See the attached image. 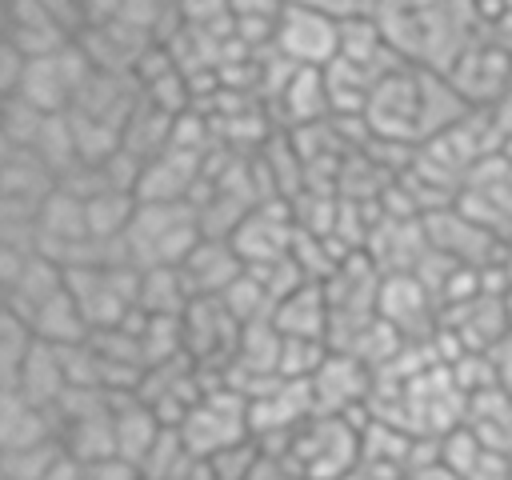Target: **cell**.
Instances as JSON below:
<instances>
[{"label":"cell","instance_id":"cell-6","mask_svg":"<svg viewBox=\"0 0 512 480\" xmlns=\"http://www.w3.org/2000/svg\"><path fill=\"white\" fill-rule=\"evenodd\" d=\"M56 436H60L56 408H44V404L28 400L24 392L4 388V400H0V444L4 448H28L40 440H56Z\"/></svg>","mask_w":512,"mask_h":480},{"label":"cell","instance_id":"cell-12","mask_svg":"<svg viewBox=\"0 0 512 480\" xmlns=\"http://www.w3.org/2000/svg\"><path fill=\"white\" fill-rule=\"evenodd\" d=\"M328 352H332L328 336H284L276 376L280 380H312L320 372V364L328 360Z\"/></svg>","mask_w":512,"mask_h":480},{"label":"cell","instance_id":"cell-16","mask_svg":"<svg viewBox=\"0 0 512 480\" xmlns=\"http://www.w3.org/2000/svg\"><path fill=\"white\" fill-rule=\"evenodd\" d=\"M248 480H304V476L296 472V464H292L288 456H280V452H264Z\"/></svg>","mask_w":512,"mask_h":480},{"label":"cell","instance_id":"cell-14","mask_svg":"<svg viewBox=\"0 0 512 480\" xmlns=\"http://www.w3.org/2000/svg\"><path fill=\"white\" fill-rule=\"evenodd\" d=\"M44 116L48 112L28 104L24 96H4V128H0L4 148H32L40 128H44Z\"/></svg>","mask_w":512,"mask_h":480},{"label":"cell","instance_id":"cell-5","mask_svg":"<svg viewBox=\"0 0 512 480\" xmlns=\"http://www.w3.org/2000/svg\"><path fill=\"white\" fill-rule=\"evenodd\" d=\"M248 264L240 260L236 244L224 240V236H200V244L180 260V272L192 288V296H224L228 284L244 272Z\"/></svg>","mask_w":512,"mask_h":480},{"label":"cell","instance_id":"cell-1","mask_svg":"<svg viewBox=\"0 0 512 480\" xmlns=\"http://www.w3.org/2000/svg\"><path fill=\"white\" fill-rule=\"evenodd\" d=\"M200 216L184 200H140L132 228L124 232L128 264H180L200 244Z\"/></svg>","mask_w":512,"mask_h":480},{"label":"cell","instance_id":"cell-11","mask_svg":"<svg viewBox=\"0 0 512 480\" xmlns=\"http://www.w3.org/2000/svg\"><path fill=\"white\" fill-rule=\"evenodd\" d=\"M64 440H40V444H28V448H4L0 452V468H4V480H44L60 456H64Z\"/></svg>","mask_w":512,"mask_h":480},{"label":"cell","instance_id":"cell-3","mask_svg":"<svg viewBox=\"0 0 512 480\" xmlns=\"http://www.w3.org/2000/svg\"><path fill=\"white\" fill-rule=\"evenodd\" d=\"M188 452L200 460V456H212L244 436H252V424H248V396L236 392V388H216V392H204L196 396V404L184 412V420L176 424Z\"/></svg>","mask_w":512,"mask_h":480},{"label":"cell","instance_id":"cell-9","mask_svg":"<svg viewBox=\"0 0 512 480\" xmlns=\"http://www.w3.org/2000/svg\"><path fill=\"white\" fill-rule=\"evenodd\" d=\"M84 208H88V236L100 240V244H116L132 228L140 196L136 192H120V188H100V192H92L84 200Z\"/></svg>","mask_w":512,"mask_h":480},{"label":"cell","instance_id":"cell-2","mask_svg":"<svg viewBox=\"0 0 512 480\" xmlns=\"http://www.w3.org/2000/svg\"><path fill=\"white\" fill-rule=\"evenodd\" d=\"M360 448L364 436L352 432V416L316 412L292 432L280 456H288L304 480H344L360 464Z\"/></svg>","mask_w":512,"mask_h":480},{"label":"cell","instance_id":"cell-7","mask_svg":"<svg viewBox=\"0 0 512 480\" xmlns=\"http://www.w3.org/2000/svg\"><path fill=\"white\" fill-rule=\"evenodd\" d=\"M32 332L40 344H52V348H80L92 340V324L76 300V292L64 284L56 296H48L32 316Z\"/></svg>","mask_w":512,"mask_h":480},{"label":"cell","instance_id":"cell-10","mask_svg":"<svg viewBox=\"0 0 512 480\" xmlns=\"http://www.w3.org/2000/svg\"><path fill=\"white\" fill-rule=\"evenodd\" d=\"M32 152L56 172V180L80 164V140H76V124H72V112H48L44 116V128L32 144Z\"/></svg>","mask_w":512,"mask_h":480},{"label":"cell","instance_id":"cell-15","mask_svg":"<svg viewBox=\"0 0 512 480\" xmlns=\"http://www.w3.org/2000/svg\"><path fill=\"white\" fill-rule=\"evenodd\" d=\"M84 480H144V472H140V464H132L128 456L112 452V456L88 460V464H84Z\"/></svg>","mask_w":512,"mask_h":480},{"label":"cell","instance_id":"cell-17","mask_svg":"<svg viewBox=\"0 0 512 480\" xmlns=\"http://www.w3.org/2000/svg\"><path fill=\"white\" fill-rule=\"evenodd\" d=\"M124 8V0H80V12H84V28L88 24H104V20H116Z\"/></svg>","mask_w":512,"mask_h":480},{"label":"cell","instance_id":"cell-4","mask_svg":"<svg viewBox=\"0 0 512 480\" xmlns=\"http://www.w3.org/2000/svg\"><path fill=\"white\" fill-rule=\"evenodd\" d=\"M272 48L280 52V60L296 68H328L340 56V20L320 8L284 0Z\"/></svg>","mask_w":512,"mask_h":480},{"label":"cell","instance_id":"cell-13","mask_svg":"<svg viewBox=\"0 0 512 480\" xmlns=\"http://www.w3.org/2000/svg\"><path fill=\"white\" fill-rule=\"evenodd\" d=\"M36 348V332H32V320L20 316V312H4L0 320V372H4V384L16 380L20 364L28 360V352Z\"/></svg>","mask_w":512,"mask_h":480},{"label":"cell","instance_id":"cell-8","mask_svg":"<svg viewBox=\"0 0 512 480\" xmlns=\"http://www.w3.org/2000/svg\"><path fill=\"white\" fill-rule=\"evenodd\" d=\"M276 328L284 336H328V324H332V304H328V292L324 284H300L296 292H288L276 312H272Z\"/></svg>","mask_w":512,"mask_h":480}]
</instances>
